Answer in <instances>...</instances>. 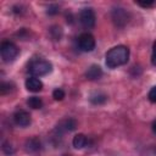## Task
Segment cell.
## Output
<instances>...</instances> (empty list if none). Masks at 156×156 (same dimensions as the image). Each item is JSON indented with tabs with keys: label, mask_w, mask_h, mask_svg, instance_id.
Returning a JSON list of instances; mask_svg holds the SVG:
<instances>
[{
	"label": "cell",
	"mask_w": 156,
	"mask_h": 156,
	"mask_svg": "<svg viewBox=\"0 0 156 156\" xmlns=\"http://www.w3.org/2000/svg\"><path fill=\"white\" fill-rule=\"evenodd\" d=\"M26 88H27V90H29L32 93H37L43 89V83L37 77H29L26 80Z\"/></svg>",
	"instance_id": "9"
},
{
	"label": "cell",
	"mask_w": 156,
	"mask_h": 156,
	"mask_svg": "<svg viewBox=\"0 0 156 156\" xmlns=\"http://www.w3.org/2000/svg\"><path fill=\"white\" fill-rule=\"evenodd\" d=\"M155 152H156V150H155Z\"/></svg>",
	"instance_id": "24"
},
{
	"label": "cell",
	"mask_w": 156,
	"mask_h": 156,
	"mask_svg": "<svg viewBox=\"0 0 156 156\" xmlns=\"http://www.w3.org/2000/svg\"><path fill=\"white\" fill-rule=\"evenodd\" d=\"M129 49L124 45H117L106 52V66L108 68H117L128 62Z\"/></svg>",
	"instance_id": "1"
},
{
	"label": "cell",
	"mask_w": 156,
	"mask_h": 156,
	"mask_svg": "<svg viewBox=\"0 0 156 156\" xmlns=\"http://www.w3.org/2000/svg\"><path fill=\"white\" fill-rule=\"evenodd\" d=\"M20 50L17 48V45L12 41H9V40H5L1 43L0 45V54H1V57L5 62H10V61H13L17 55H18Z\"/></svg>",
	"instance_id": "3"
},
{
	"label": "cell",
	"mask_w": 156,
	"mask_h": 156,
	"mask_svg": "<svg viewBox=\"0 0 156 156\" xmlns=\"http://www.w3.org/2000/svg\"><path fill=\"white\" fill-rule=\"evenodd\" d=\"M151 62L152 65L156 66V41L154 43V46H152V55H151Z\"/></svg>",
	"instance_id": "21"
},
{
	"label": "cell",
	"mask_w": 156,
	"mask_h": 156,
	"mask_svg": "<svg viewBox=\"0 0 156 156\" xmlns=\"http://www.w3.org/2000/svg\"><path fill=\"white\" fill-rule=\"evenodd\" d=\"M62 156H71V155H62Z\"/></svg>",
	"instance_id": "23"
},
{
	"label": "cell",
	"mask_w": 156,
	"mask_h": 156,
	"mask_svg": "<svg viewBox=\"0 0 156 156\" xmlns=\"http://www.w3.org/2000/svg\"><path fill=\"white\" fill-rule=\"evenodd\" d=\"M27 104L29 107L37 110V108H41L43 107V100L38 96H30L28 100H27Z\"/></svg>",
	"instance_id": "14"
},
{
	"label": "cell",
	"mask_w": 156,
	"mask_h": 156,
	"mask_svg": "<svg viewBox=\"0 0 156 156\" xmlns=\"http://www.w3.org/2000/svg\"><path fill=\"white\" fill-rule=\"evenodd\" d=\"M79 22L84 28H93L96 22V16L93 9L85 7L79 12Z\"/></svg>",
	"instance_id": "4"
},
{
	"label": "cell",
	"mask_w": 156,
	"mask_h": 156,
	"mask_svg": "<svg viewBox=\"0 0 156 156\" xmlns=\"http://www.w3.org/2000/svg\"><path fill=\"white\" fill-rule=\"evenodd\" d=\"M111 17H112V21H113L115 26H117L119 28L124 27L129 22V13L122 7L113 9L112 12H111Z\"/></svg>",
	"instance_id": "5"
},
{
	"label": "cell",
	"mask_w": 156,
	"mask_h": 156,
	"mask_svg": "<svg viewBox=\"0 0 156 156\" xmlns=\"http://www.w3.org/2000/svg\"><path fill=\"white\" fill-rule=\"evenodd\" d=\"M72 144H73V146H74L76 149H83V147L87 146V144H88V138H87L84 134L79 133V134L74 135V138H73V140H72Z\"/></svg>",
	"instance_id": "13"
},
{
	"label": "cell",
	"mask_w": 156,
	"mask_h": 156,
	"mask_svg": "<svg viewBox=\"0 0 156 156\" xmlns=\"http://www.w3.org/2000/svg\"><path fill=\"white\" fill-rule=\"evenodd\" d=\"M136 4H138L139 6H141V7H151V6H154L156 2H155V1H136Z\"/></svg>",
	"instance_id": "20"
},
{
	"label": "cell",
	"mask_w": 156,
	"mask_h": 156,
	"mask_svg": "<svg viewBox=\"0 0 156 156\" xmlns=\"http://www.w3.org/2000/svg\"><path fill=\"white\" fill-rule=\"evenodd\" d=\"M52 65L45 58H33L28 65V71L33 77H41L50 73Z\"/></svg>",
	"instance_id": "2"
},
{
	"label": "cell",
	"mask_w": 156,
	"mask_h": 156,
	"mask_svg": "<svg viewBox=\"0 0 156 156\" xmlns=\"http://www.w3.org/2000/svg\"><path fill=\"white\" fill-rule=\"evenodd\" d=\"M152 130H154V133L156 134V119H155L154 123H152Z\"/></svg>",
	"instance_id": "22"
},
{
	"label": "cell",
	"mask_w": 156,
	"mask_h": 156,
	"mask_svg": "<svg viewBox=\"0 0 156 156\" xmlns=\"http://www.w3.org/2000/svg\"><path fill=\"white\" fill-rule=\"evenodd\" d=\"M13 121L20 127H27L30 124V115L26 110H17L13 113Z\"/></svg>",
	"instance_id": "8"
},
{
	"label": "cell",
	"mask_w": 156,
	"mask_h": 156,
	"mask_svg": "<svg viewBox=\"0 0 156 156\" xmlns=\"http://www.w3.org/2000/svg\"><path fill=\"white\" fill-rule=\"evenodd\" d=\"M89 100H90V102L94 104V105H101V104L106 102L107 95L104 94V93H101V91H95V93H93V94L90 95Z\"/></svg>",
	"instance_id": "12"
},
{
	"label": "cell",
	"mask_w": 156,
	"mask_h": 156,
	"mask_svg": "<svg viewBox=\"0 0 156 156\" xmlns=\"http://www.w3.org/2000/svg\"><path fill=\"white\" fill-rule=\"evenodd\" d=\"M78 46L82 51H93L95 49V38L90 33H82L78 37Z\"/></svg>",
	"instance_id": "6"
},
{
	"label": "cell",
	"mask_w": 156,
	"mask_h": 156,
	"mask_svg": "<svg viewBox=\"0 0 156 156\" xmlns=\"http://www.w3.org/2000/svg\"><path fill=\"white\" fill-rule=\"evenodd\" d=\"M24 146H26V150L28 152H37L41 149V143L37 136H33V138H30L26 141Z\"/></svg>",
	"instance_id": "11"
},
{
	"label": "cell",
	"mask_w": 156,
	"mask_h": 156,
	"mask_svg": "<svg viewBox=\"0 0 156 156\" xmlns=\"http://www.w3.org/2000/svg\"><path fill=\"white\" fill-rule=\"evenodd\" d=\"M76 128H77L76 119H73V118H65V119H62L57 124L56 132L58 134H63V133H67V132H73Z\"/></svg>",
	"instance_id": "7"
},
{
	"label": "cell",
	"mask_w": 156,
	"mask_h": 156,
	"mask_svg": "<svg viewBox=\"0 0 156 156\" xmlns=\"http://www.w3.org/2000/svg\"><path fill=\"white\" fill-rule=\"evenodd\" d=\"M2 151H4L6 155H12V154L15 152V149H13V146H12L9 141H5V143L2 144Z\"/></svg>",
	"instance_id": "16"
},
{
	"label": "cell",
	"mask_w": 156,
	"mask_h": 156,
	"mask_svg": "<svg viewBox=\"0 0 156 156\" xmlns=\"http://www.w3.org/2000/svg\"><path fill=\"white\" fill-rule=\"evenodd\" d=\"M58 6L57 5H50L49 7H48V13L49 15H56V13H58Z\"/></svg>",
	"instance_id": "19"
},
{
	"label": "cell",
	"mask_w": 156,
	"mask_h": 156,
	"mask_svg": "<svg viewBox=\"0 0 156 156\" xmlns=\"http://www.w3.org/2000/svg\"><path fill=\"white\" fill-rule=\"evenodd\" d=\"M147 98H149V100H150L151 102L156 104V85L150 89V91H149V94H147Z\"/></svg>",
	"instance_id": "17"
},
{
	"label": "cell",
	"mask_w": 156,
	"mask_h": 156,
	"mask_svg": "<svg viewBox=\"0 0 156 156\" xmlns=\"http://www.w3.org/2000/svg\"><path fill=\"white\" fill-rule=\"evenodd\" d=\"M52 98L57 101H61L63 98H65V91L61 89V88H56L54 91H52Z\"/></svg>",
	"instance_id": "15"
},
{
	"label": "cell",
	"mask_w": 156,
	"mask_h": 156,
	"mask_svg": "<svg viewBox=\"0 0 156 156\" xmlns=\"http://www.w3.org/2000/svg\"><path fill=\"white\" fill-rule=\"evenodd\" d=\"M11 87H12L11 83H2L1 87H0V91H1V94H6V93L11 91Z\"/></svg>",
	"instance_id": "18"
},
{
	"label": "cell",
	"mask_w": 156,
	"mask_h": 156,
	"mask_svg": "<svg viewBox=\"0 0 156 156\" xmlns=\"http://www.w3.org/2000/svg\"><path fill=\"white\" fill-rule=\"evenodd\" d=\"M101 76H102V69L98 65H91L85 72V77L89 80H96V79L101 78Z\"/></svg>",
	"instance_id": "10"
}]
</instances>
